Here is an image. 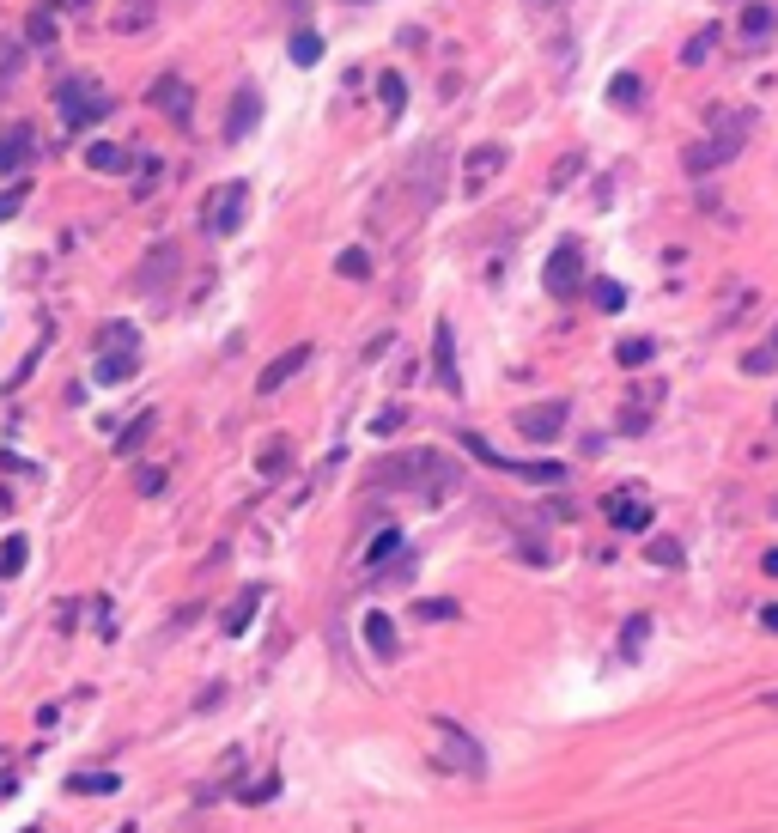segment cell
Wrapping results in <instances>:
<instances>
[{
  "mask_svg": "<svg viewBox=\"0 0 778 833\" xmlns=\"http://www.w3.org/2000/svg\"><path fill=\"white\" fill-rule=\"evenodd\" d=\"M748 134H754V110H736V116H724L706 140H693L687 153H681V165H687V177H706V171H724L730 159H742V146H748Z\"/></svg>",
  "mask_w": 778,
  "mask_h": 833,
  "instance_id": "6da1fadb",
  "label": "cell"
},
{
  "mask_svg": "<svg viewBox=\"0 0 778 833\" xmlns=\"http://www.w3.org/2000/svg\"><path fill=\"white\" fill-rule=\"evenodd\" d=\"M432 730H438V754L432 761L444 767V773H462V779H481L487 773V748L462 730L456 718H432Z\"/></svg>",
  "mask_w": 778,
  "mask_h": 833,
  "instance_id": "7a4b0ae2",
  "label": "cell"
},
{
  "mask_svg": "<svg viewBox=\"0 0 778 833\" xmlns=\"http://www.w3.org/2000/svg\"><path fill=\"white\" fill-rule=\"evenodd\" d=\"M244 213H250V183H244V177H231V183H219V189L207 195L201 225H207L213 238H231V232H244Z\"/></svg>",
  "mask_w": 778,
  "mask_h": 833,
  "instance_id": "3957f363",
  "label": "cell"
},
{
  "mask_svg": "<svg viewBox=\"0 0 778 833\" xmlns=\"http://www.w3.org/2000/svg\"><path fill=\"white\" fill-rule=\"evenodd\" d=\"M55 110H61L67 128H92V122L110 116V92H98L92 80H61L55 86Z\"/></svg>",
  "mask_w": 778,
  "mask_h": 833,
  "instance_id": "277c9868",
  "label": "cell"
},
{
  "mask_svg": "<svg viewBox=\"0 0 778 833\" xmlns=\"http://www.w3.org/2000/svg\"><path fill=\"white\" fill-rule=\"evenodd\" d=\"M602 517L620 529V536H645V529L657 523V505H651L645 487H614V493H602Z\"/></svg>",
  "mask_w": 778,
  "mask_h": 833,
  "instance_id": "5b68a950",
  "label": "cell"
},
{
  "mask_svg": "<svg viewBox=\"0 0 778 833\" xmlns=\"http://www.w3.org/2000/svg\"><path fill=\"white\" fill-rule=\"evenodd\" d=\"M462 450H469V457H481L487 469H505V475L529 481V487H560V481H566V469H560V463H511V457H499V450H493L481 432H462Z\"/></svg>",
  "mask_w": 778,
  "mask_h": 833,
  "instance_id": "8992f818",
  "label": "cell"
},
{
  "mask_svg": "<svg viewBox=\"0 0 778 833\" xmlns=\"http://www.w3.org/2000/svg\"><path fill=\"white\" fill-rule=\"evenodd\" d=\"M146 104L159 110V116H171L177 128H189V122H195V86L183 80V73H159V80L146 86Z\"/></svg>",
  "mask_w": 778,
  "mask_h": 833,
  "instance_id": "52a82bcc",
  "label": "cell"
},
{
  "mask_svg": "<svg viewBox=\"0 0 778 833\" xmlns=\"http://www.w3.org/2000/svg\"><path fill=\"white\" fill-rule=\"evenodd\" d=\"M566 414H572V408H566L560 396H554V402H535V408L517 414V432H523L529 444H554V438L566 432Z\"/></svg>",
  "mask_w": 778,
  "mask_h": 833,
  "instance_id": "ba28073f",
  "label": "cell"
},
{
  "mask_svg": "<svg viewBox=\"0 0 778 833\" xmlns=\"http://www.w3.org/2000/svg\"><path fill=\"white\" fill-rule=\"evenodd\" d=\"M541 280H548L554 298H578V286H584V250L578 244H560L548 256V274H541Z\"/></svg>",
  "mask_w": 778,
  "mask_h": 833,
  "instance_id": "9c48e42d",
  "label": "cell"
},
{
  "mask_svg": "<svg viewBox=\"0 0 778 833\" xmlns=\"http://www.w3.org/2000/svg\"><path fill=\"white\" fill-rule=\"evenodd\" d=\"M505 165H511V153H505L499 140H493V146H475V153L462 159V189H469V195H481V189H487V183H493Z\"/></svg>",
  "mask_w": 778,
  "mask_h": 833,
  "instance_id": "30bf717a",
  "label": "cell"
},
{
  "mask_svg": "<svg viewBox=\"0 0 778 833\" xmlns=\"http://www.w3.org/2000/svg\"><path fill=\"white\" fill-rule=\"evenodd\" d=\"M432 377H438V390L444 396H462V371H456V329L438 323L432 329Z\"/></svg>",
  "mask_w": 778,
  "mask_h": 833,
  "instance_id": "8fae6325",
  "label": "cell"
},
{
  "mask_svg": "<svg viewBox=\"0 0 778 833\" xmlns=\"http://www.w3.org/2000/svg\"><path fill=\"white\" fill-rule=\"evenodd\" d=\"M177 268H183L177 244H152L146 262H140V274H134V286H140V292H165V286L177 280Z\"/></svg>",
  "mask_w": 778,
  "mask_h": 833,
  "instance_id": "7c38bea8",
  "label": "cell"
},
{
  "mask_svg": "<svg viewBox=\"0 0 778 833\" xmlns=\"http://www.w3.org/2000/svg\"><path fill=\"white\" fill-rule=\"evenodd\" d=\"M657 408H663V377H639V390L627 396V408H620V432H645Z\"/></svg>",
  "mask_w": 778,
  "mask_h": 833,
  "instance_id": "4fadbf2b",
  "label": "cell"
},
{
  "mask_svg": "<svg viewBox=\"0 0 778 833\" xmlns=\"http://www.w3.org/2000/svg\"><path fill=\"white\" fill-rule=\"evenodd\" d=\"M304 365H310V347L298 341L292 353H280V359H274V365H268V371L256 377V390H262V396H274V390H286V384H292V377H298Z\"/></svg>",
  "mask_w": 778,
  "mask_h": 833,
  "instance_id": "5bb4252c",
  "label": "cell"
},
{
  "mask_svg": "<svg viewBox=\"0 0 778 833\" xmlns=\"http://www.w3.org/2000/svg\"><path fill=\"white\" fill-rule=\"evenodd\" d=\"M262 122V92L256 86H244L238 98H231V122H225V140H244L250 128Z\"/></svg>",
  "mask_w": 778,
  "mask_h": 833,
  "instance_id": "9a60e30c",
  "label": "cell"
},
{
  "mask_svg": "<svg viewBox=\"0 0 778 833\" xmlns=\"http://www.w3.org/2000/svg\"><path fill=\"white\" fill-rule=\"evenodd\" d=\"M134 371H140V353H98L92 359V377H98L104 390H122Z\"/></svg>",
  "mask_w": 778,
  "mask_h": 833,
  "instance_id": "2e32d148",
  "label": "cell"
},
{
  "mask_svg": "<svg viewBox=\"0 0 778 833\" xmlns=\"http://www.w3.org/2000/svg\"><path fill=\"white\" fill-rule=\"evenodd\" d=\"M31 153H37V134L31 128H7V134H0V171H19Z\"/></svg>",
  "mask_w": 778,
  "mask_h": 833,
  "instance_id": "e0dca14e",
  "label": "cell"
},
{
  "mask_svg": "<svg viewBox=\"0 0 778 833\" xmlns=\"http://www.w3.org/2000/svg\"><path fill=\"white\" fill-rule=\"evenodd\" d=\"M365 651H371L377 663L396 657V621H389V615H365Z\"/></svg>",
  "mask_w": 778,
  "mask_h": 833,
  "instance_id": "ac0fdd59",
  "label": "cell"
},
{
  "mask_svg": "<svg viewBox=\"0 0 778 833\" xmlns=\"http://www.w3.org/2000/svg\"><path fill=\"white\" fill-rule=\"evenodd\" d=\"M98 353H140V329L122 323V317L104 323V329H98Z\"/></svg>",
  "mask_w": 778,
  "mask_h": 833,
  "instance_id": "d6986e66",
  "label": "cell"
},
{
  "mask_svg": "<svg viewBox=\"0 0 778 833\" xmlns=\"http://www.w3.org/2000/svg\"><path fill=\"white\" fill-rule=\"evenodd\" d=\"M639 98H645V80H639V73H614V80H608V104H614V110H639Z\"/></svg>",
  "mask_w": 778,
  "mask_h": 833,
  "instance_id": "ffe728a7",
  "label": "cell"
},
{
  "mask_svg": "<svg viewBox=\"0 0 778 833\" xmlns=\"http://www.w3.org/2000/svg\"><path fill=\"white\" fill-rule=\"evenodd\" d=\"M396 554H402V529L389 523V529H377V536L365 542V554H359V560H365V566H383V560H396Z\"/></svg>",
  "mask_w": 778,
  "mask_h": 833,
  "instance_id": "44dd1931",
  "label": "cell"
},
{
  "mask_svg": "<svg viewBox=\"0 0 778 833\" xmlns=\"http://www.w3.org/2000/svg\"><path fill=\"white\" fill-rule=\"evenodd\" d=\"M86 165H92V171H128L134 159L122 153L116 140H92V146H86Z\"/></svg>",
  "mask_w": 778,
  "mask_h": 833,
  "instance_id": "7402d4cb",
  "label": "cell"
},
{
  "mask_svg": "<svg viewBox=\"0 0 778 833\" xmlns=\"http://www.w3.org/2000/svg\"><path fill=\"white\" fill-rule=\"evenodd\" d=\"M772 31H778V13L772 7H742V37L748 43H772Z\"/></svg>",
  "mask_w": 778,
  "mask_h": 833,
  "instance_id": "603a6c76",
  "label": "cell"
},
{
  "mask_svg": "<svg viewBox=\"0 0 778 833\" xmlns=\"http://www.w3.org/2000/svg\"><path fill=\"white\" fill-rule=\"evenodd\" d=\"M256 609H262V590H244V596L225 609V633H231V639H244V627H250V615H256Z\"/></svg>",
  "mask_w": 778,
  "mask_h": 833,
  "instance_id": "cb8c5ba5",
  "label": "cell"
},
{
  "mask_svg": "<svg viewBox=\"0 0 778 833\" xmlns=\"http://www.w3.org/2000/svg\"><path fill=\"white\" fill-rule=\"evenodd\" d=\"M645 560H651V566H663V572H681V560H687V554H681V542H675V536H651V542H645Z\"/></svg>",
  "mask_w": 778,
  "mask_h": 833,
  "instance_id": "d4e9b609",
  "label": "cell"
},
{
  "mask_svg": "<svg viewBox=\"0 0 778 833\" xmlns=\"http://www.w3.org/2000/svg\"><path fill=\"white\" fill-rule=\"evenodd\" d=\"M110 25L116 31H146L152 25V0H122V7L110 13Z\"/></svg>",
  "mask_w": 778,
  "mask_h": 833,
  "instance_id": "484cf974",
  "label": "cell"
},
{
  "mask_svg": "<svg viewBox=\"0 0 778 833\" xmlns=\"http://www.w3.org/2000/svg\"><path fill=\"white\" fill-rule=\"evenodd\" d=\"M25 560H31V542H25V536H7V542H0V578H19Z\"/></svg>",
  "mask_w": 778,
  "mask_h": 833,
  "instance_id": "4316f807",
  "label": "cell"
},
{
  "mask_svg": "<svg viewBox=\"0 0 778 833\" xmlns=\"http://www.w3.org/2000/svg\"><path fill=\"white\" fill-rule=\"evenodd\" d=\"M742 371H748V377H766V371H778V329H772V335H766V341H760V347L742 359Z\"/></svg>",
  "mask_w": 778,
  "mask_h": 833,
  "instance_id": "83f0119b",
  "label": "cell"
},
{
  "mask_svg": "<svg viewBox=\"0 0 778 833\" xmlns=\"http://www.w3.org/2000/svg\"><path fill=\"white\" fill-rule=\"evenodd\" d=\"M645 639H651V615H633L627 627H620V657H627V663H633V657L645 651Z\"/></svg>",
  "mask_w": 778,
  "mask_h": 833,
  "instance_id": "f1b7e54d",
  "label": "cell"
},
{
  "mask_svg": "<svg viewBox=\"0 0 778 833\" xmlns=\"http://www.w3.org/2000/svg\"><path fill=\"white\" fill-rule=\"evenodd\" d=\"M152 426H159V420H152V414H140V420H128V432H116V457H134V450L152 438Z\"/></svg>",
  "mask_w": 778,
  "mask_h": 833,
  "instance_id": "f546056e",
  "label": "cell"
},
{
  "mask_svg": "<svg viewBox=\"0 0 778 833\" xmlns=\"http://www.w3.org/2000/svg\"><path fill=\"white\" fill-rule=\"evenodd\" d=\"M323 61V37L317 31H292V67H317Z\"/></svg>",
  "mask_w": 778,
  "mask_h": 833,
  "instance_id": "4dcf8cb0",
  "label": "cell"
},
{
  "mask_svg": "<svg viewBox=\"0 0 778 833\" xmlns=\"http://www.w3.org/2000/svg\"><path fill=\"white\" fill-rule=\"evenodd\" d=\"M651 353H657V341H645V335H633V341H620L614 347V359L627 365V371H639V365H651Z\"/></svg>",
  "mask_w": 778,
  "mask_h": 833,
  "instance_id": "1f68e13d",
  "label": "cell"
},
{
  "mask_svg": "<svg viewBox=\"0 0 778 833\" xmlns=\"http://www.w3.org/2000/svg\"><path fill=\"white\" fill-rule=\"evenodd\" d=\"M456 615H462V609H456L450 596H426V602H414V621H432V627H438V621H456Z\"/></svg>",
  "mask_w": 778,
  "mask_h": 833,
  "instance_id": "d6a6232c",
  "label": "cell"
},
{
  "mask_svg": "<svg viewBox=\"0 0 778 833\" xmlns=\"http://www.w3.org/2000/svg\"><path fill=\"white\" fill-rule=\"evenodd\" d=\"M67 791H80V797H92V791H98V797H110V791H116V773H73V779H67Z\"/></svg>",
  "mask_w": 778,
  "mask_h": 833,
  "instance_id": "836d02e7",
  "label": "cell"
},
{
  "mask_svg": "<svg viewBox=\"0 0 778 833\" xmlns=\"http://www.w3.org/2000/svg\"><path fill=\"white\" fill-rule=\"evenodd\" d=\"M590 298H596V311H608V317H614L620 305H627V286H620V280H596V286H590Z\"/></svg>",
  "mask_w": 778,
  "mask_h": 833,
  "instance_id": "e575fe53",
  "label": "cell"
},
{
  "mask_svg": "<svg viewBox=\"0 0 778 833\" xmlns=\"http://www.w3.org/2000/svg\"><path fill=\"white\" fill-rule=\"evenodd\" d=\"M286 457H292V444H286V438H274V444L262 450V463H256V469H262V481H280V469H286Z\"/></svg>",
  "mask_w": 778,
  "mask_h": 833,
  "instance_id": "d590c367",
  "label": "cell"
},
{
  "mask_svg": "<svg viewBox=\"0 0 778 833\" xmlns=\"http://www.w3.org/2000/svg\"><path fill=\"white\" fill-rule=\"evenodd\" d=\"M335 268H341V274H347V280H371V256H365V250H359V244H347V250H341V262H335Z\"/></svg>",
  "mask_w": 778,
  "mask_h": 833,
  "instance_id": "8d00e7d4",
  "label": "cell"
},
{
  "mask_svg": "<svg viewBox=\"0 0 778 833\" xmlns=\"http://www.w3.org/2000/svg\"><path fill=\"white\" fill-rule=\"evenodd\" d=\"M712 49H718V25H706V31H699V37H693V43L681 49V61H687V67H699V61H706Z\"/></svg>",
  "mask_w": 778,
  "mask_h": 833,
  "instance_id": "74e56055",
  "label": "cell"
},
{
  "mask_svg": "<svg viewBox=\"0 0 778 833\" xmlns=\"http://www.w3.org/2000/svg\"><path fill=\"white\" fill-rule=\"evenodd\" d=\"M377 86H383V92H377V98H383V110H389V116H402V104H408V86L396 80V73H383Z\"/></svg>",
  "mask_w": 778,
  "mask_h": 833,
  "instance_id": "f35d334b",
  "label": "cell"
},
{
  "mask_svg": "<svg viewBox=\"0 0 778 833\" xmlns=\"http://www.w3.org/2000/svg\"><path fill=\"white\" fill-rule=\"evenodd\" d=\"M25 37H31V43H55V13H49V7H37V13L25 19Z\"/></svg>",
  "mask_w": 778,
  "mask_h": 833,
  "instance_id": "ab89813d",
  "label": "cell"
},
{
  "mask_svg": "<svg viewBox=\"0 0 778 833\" xmlns=\"http://www.w3.org/2000/svg\"><path fill=\"white\" fill-rule=\"evenodd\" d=\"M578 171H584V153H566V159L554 165V177H548V183H554V189H566V183H572Z\"/></svg>",
  "mask_w": 778,
  "mask_h": 833,
  "instance_id": "60d3db41",
  "label": "cell"
},
{
  "mask_svg": "<svg viewBox=\"0 0 778 833\" xmlns=\"http://www.w3.org/2000/svg\"><path fill=\"white\" fill-rule=\"evenodd\" d=\"M402 420H408L402 408H383V414L371 420V432H377V438H396V432H402Z\"/></svg>",
  "mask_w": 778,
  "mask_h": 833,
  "instance_id": "b9f144b4",
  "label": "cell"
},
{
  "mask_svg": "<svg viewBox=\"0 0 778 833\" xmlns=\"http://www.w3.org/2000/svg\"><path fill=\"white\" fill-rule=\"evenodd\" d=\"M274 791H280V779H274V773H262V779H256L250 791H238V797H244V803H268Z\"/></svg>",
  "mask_w": 778,
  "mask_h": 833,
  "instance_id": "7bdbcfd3",
  "label": "cell"
},
{
  "mask_svg": "<svg viewBox=\"0 0 778 833\" xmlns=\"http://www.w3.org/2000/svg\"><path fill=\"white\" fill-rule=\"evenodd\" d=\"M134 487H140L146 499H152V493H165V469H140V475H134Z\"/></svg>",
  "mask_w": 778,
  "mask_h": 833,
  "instance_id": "ee69618b",
  "label": "cell"
},
{
  "mask_svg": "<svg viewBox=\"0 0 778 833\" xmlns=\"http://www.w3.org/2000/svg\"><path fill=\"white\" fill-rule=\"evenodd\" d=\"M25 195H31V189H25V183H13V189H7V195H0V219H13V213H19V207H25Z\"/></svg>",
  "mask_w": 778,
  "mask_h": 833,
  "instance_id": "f6af8a7d",
  "label": "cell"
},
{
  "mask_svg": "<svg viewBox=\"0 0 778 833\" xmlns=\"http://www.w3.org/2000/svg\"><path fill=\"white\" fill-rule=\"evenodd\" d=\"M760 578H778V548H766V554H760Z\"/></svg>",
  "mask_w": 778,
  "mask_h": 833,
  "instance_id": "bcb514c9",
  "label": "cell"
},
{
  "mask_svg": "<svg viewBox=\"0 0 778 833\" xmlns=\"http://www.w3.org/2000/svg\"><path fill=\"white\" fill-rule=\"evenodd\" d=\"M760 627H766V633H778V602H772V609H760Z\"/></svg>",
  "mask_w": 778,
  "mask_h": 833,
  "instance_id": "7dc6e473",
  "label": "cell"
},
{
  "mask_svg": "<svg viewBox=\"0 0 778 833\" xmlns=\"http://www.w3.org/2000/svg\"><path fill=\"white\" fill-rule=\"evenodd\" d=\"M760 706H766V712H778V688H772V694H760Z\"/></svg>",
  "mask_w": 778,
  "mask_h": 833,
  "instance_id": "c3c4849f",
  "label": "cell"
},
{
  "mask_svg": "<svg viewBox=\"0 0 778 833\" xmlns=\"http://www.w3.org/2000/svg\"><path fill=\"white\" fill-rule=\"evenodd\" d=\"M55 7H86V0H55Z\"/></svg>",
  "mask_w": 778,
  "mask_h": 833,
  "instance_id": "681fc988",
  "label": "cell"
},
{
  "mask_svg": "<svg viewBox=\"0 0 778 833\" xmlns=\"http://www.w3.org/2000/svg\"><path fill=\"white\" fill-rule=\"evenodd\" d=\"M772 426H778V408H772Z\"/></svg>",
  "mask_w": 778,
  "mask_h": 833,
  "instance_id": "f907efd6",
  "label": "cell"
},
{
  "mask_svg": "<svg viewBox=\"0 0 778 833\" xmlns=\"http://www.w3.org/2000/svg\"><path fill=\"white\" fill-rule=\"evenodd\" d=\"M25 833H37V827H25Z\"/></svg>",
  "mask_w": 778,
  "mask_h": 833,
  "instance_id": "816d5d0a",
  "label": "cell"
}]
</instances>
